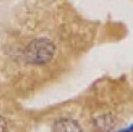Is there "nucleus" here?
Returning <instances> with one entry per match:
<instances>
[{
    "mask_svg": "<svg viewBox=\"0 0 133 132\" xmlns=\"http://www.w3.org/2000/svg\"><path fill=\"white\" fill-rule=\"evenodd\" d=\"M7 131V123L4 120V117L0 116V132H6Z\"/></svg>",
    "mask_w": 133,
    "mask_h": 132,
    "instance_id": "7ed1b4c3",
    "label": "nucleus"
},
{
    "mask_svg": "<svg viewBox=\"0 0 133 132\" xmlns=\"http://www.w3.org/2000/svg\"><path fill=\"white\" fill-rule=\"evenodd\" d=\"M53 132H82V128L75 120L61 118L53 126Z\"/></svg>",
    "mask_w": 133,
    "mask_h": 132,
    "instance_id": "f03ea898",
    "label": "nucleus"
},
{
    "mask_svg": "<svg viewBox=\"0 0 133 132\" xmlns=\"http://www.w3.org/2000/svg\"><path fill=\"white\" fill-rule=\"evenodd\" d=\"M55 46L47 38H37L24 49V59L28 63L35 65L46 64L54 56Z\"/></svg>",
    "mask_w": 133,
    "mask_h": 132,
    "instance_id": "f257e3e1",
    "label": "nucleus"
}]
</instances>
